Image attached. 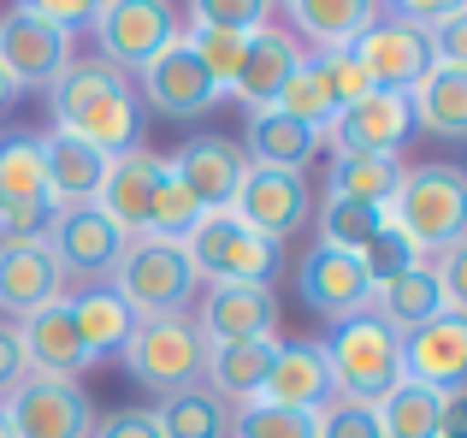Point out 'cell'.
<instances>
[{
	"instance_id": "cell-1",
	"label": "cell",
	"mask_w": 467,
	"mask_h": 438,
	"mask_svg": "<svg viewBox=\"0 0 467 438\" xmlns=\"http://www.w3.org/2000/svg\"><path fill=\"white\" fill-rule=\"evenodd\" d=\"M47 113H54V130H71L78 142L101 154H125L142 149V101H137V83L125 71L101 66V59H71L54 83H47Z\"/></svg>"
},
{
	"instance_id": "cell-24",
	"label": "cell",
	"mask_w": 467,
	"mask_h": 438,
	"mask_svg": "<svg viewBox=\"0 0 467 438\" xmlns=\"http://www.w3.org/2000/svg\"><path fill=\"white\" fill-rule=\"evenodd\" d=\"M36 149H42V172H47V196H54V208H89L113 154L89 149V142H78L71 130H54V125L36 130Z\"/></svg>"
},
{
	"instance_id": "cell-6",
	"label": "cell",
	"mask_w": 467,
	"mask_h": 438,
	"mask_svg": "<svg viewBox=\"0 0 467 438\" xmlns=\"http://www.w3.org/2000/svg\"><path fill=\"white\" fill-rule=\"evenodd\" d=\"M183 255H190V266H195L202 285H273L285 249H273V243L254 237L231 208H219V214H202L190 225Z\"/></svg>"
},
{
	"instance_id": "cell-4",
	"label": "cell",
	"mask_w": 467,
	"mask_h": 438,
	"mask_svg": "<svg viewBox=\"0 0 467 438\" xmlns=\"http://www.w3.org/2000/svg\"><path fill=\"white\" fill-rule=\"evenodd\" d=\"M113 297L125 302L137 320H171V314H190L202 297V278H195L183 243H160V237H130L119 273L107 278Z\"/></svg>"
},
{
	"instance_id": "cell-42",
	"label": "cell",
	"mask_w": 467,
	"mask_h": 438,
	"mask_svg": "<svg viewBox=\"0 0 467 438\" xmlns=\"http://www.w3.org/2000/svg\"><path fill=\"white\" fill-rule=\"evenodd\" d=\"M30 12L78 42V30H89V18H95V0H30Z\"/></svg>"
},
{
	"instance_id": "cell-38",
	"label": "cell",
	"mask_w": 467,
	"mask_h": 438,
	"mask_svg": "<svg viewBox=\"0 0 467 438\" xmlns=\"http://www.w3.org/2000/svg\"><path fill=\"white\" fill-rule=\"evenodd\" d=\"M231 438H314L308 409H273V403H243Z\"/></svg>"
},
{
	"instance_id": "cell-40",
	"label": "cell",
	"mask_w": 467,
	"mask_h": 438,
	"mask_svg": "<svg viewBox=\"0 0 467 438\" xmlns=\"http://www.w3.org/2000/svg\"><path fill=\"white\" fill-rule=\"evenodd\" d=\"M314 438H385V433H379L373 403H343V397H331L326 409H314Z\"/></svg>"
},
{
	"instance_id": "cell-10",
	"label": "cell",
	"mask_w": 467,
	"mask_h": 438,
	"mask_svg": "<svg viewBox=\"0 0 467 438\" xmlns=\"http://www.w3.org/2000/svg\"><path fill=\"white\" fill-rule=\"evenodd\" d=\"M231 214H237L254 237H266L273 249H285V243L314 219V184H308V172L249 166L243 184H237V196H231Z\"/></svg>"
},
{
	"instance_id": "cell-7",
	"label": "cell",
	"mask_w": 467,
	"mask_h": 438,
	"mask_svg": "<svg viewBox=\"0 0 467 438\" xmlns=\"http://www.w3.org/2000/svg\"><path fill=\"white\" fill-rule=\"evenodd\" d=\"M89 36L101 66L137 78L160 47L183 36V6H171V0H107V6H95Z\"/></svg>"
},
{
	"instance_id": "cell-34",
	"label": "cell",
	"mask_w": 467,
	"mask_h": 438,
	"mask_svg": "<svg viewBox=\"0 0 467 438\" xmlns=\"http://www.w3.org/2000/svg\"><path fill=\"white\" fill-rule=\"evenodd\" d=\"M397 178H402V161H373V154H331L326 196L361 202V208H385L390 190H397Z\"/></svg>"
},
{
	"instance_id": "cell-30",
	"label": "cell",
	"mask_w": 467,
	"mask_h": 438,
	"mask_svg": "<svg viewBox=\"0 0 467 438\" xmlns=\"http://www.w3.org/2000/svg\"><path fill=\"white\" fill-rule=\"evenodd\" d=\"M409 113H414V130H432V137H444V142H462L467 137V71L432 66L409 89Z\"/></svg>"
},
{
	"instance_id": "cell-18",
	"label": "cell",
	"mask_w": 467,
	"mask_h": 438,
	"mask_svg": "<svg viewBox=\"0 0 467 438\" xmlns=\"http://www.w3.org/2000/svg\"><path fill=\"white\" fill-rule=\"evenodd\" d=\"M296 290L302 302H308V314L319 320H355V314H367V302H373V290H367V273L355 255H337V249H314L296 261Z\"/></svg>"
},
{
	"instance_id": "cell-43",
	"label": "cell",
	"mask_w": 467,
	"mask_h": 438,
	"mask_svg": "<svg viewBox=\"0 0 467 438\" xmlns=\"http://www.w3.org/2000/svg\"><path fill=\"white\" fill-rule=\"evenodd\" d=\"M30 380V368H24V349H18V332H12V320H0V403H6L18 385Z\"/></svg>"
},
{
	"instance_id": "cell-19",
	"label": "cell",
	"mask_w": 467,
	"mask_h": 438,
	"mask_svg": "<svg viewBox=\"0 0 467 438\" xmlns=\"http://www.w3.org/2000/svg\"><path fill=\"white\" fill-rule=\"evenodd\" d=\"M160 178H166V161H160L154 149H125V154L107 161V178H101V190H95L89 208H101L125 237H142V231H149V208H154Z\"/></svg>"
},
{
	"instance_id": "cell-27",
	"label": "cell",
	"mask_w": 467,
	"mask_h": 438,
	"mask_svg": "<svg viewBox=\"0 0 467 438\" xmlns=\"http://www.w3.org/2000/svg\"><path fill=\"white\" fill-rule=\"evenodd\" d=\"M66 314H71V332H78L83 356L89 361H107L125 349V338L137 332V314L113 297V285H83V290H66Z\"/></svg>"
},
{
	"instance_id": "cell-35",
	"label": "cell",
	"mask_w": 467,
	"mask_h": 438,
	"mask_svg": "<svg viewBox=\"0 0 467 438\" xmlns=\"http://www.w3.org/2000/svg\"><path fill=\"white\" fill-rule=\"evenodd\" d=\"M314 243L319 249H337V255H361L367 243L385 231V208H361V202H337V196H326V202H314Z\"/></svg>"
},
{
	"instance_id": "cell-22",
	"label": "cell",
	"mask_w": 467,
	"mask_h": 438,
	"mask_svg": "<svg viewBox=\"0 0 467 438\" xmlns=\"http://www.w3.org/2000/svg\"><path fill=\"white\" fill-rule=\"evenodd\" d=\"M47 302H66V273L47 243H0V314L24 320Z\"/></svg>"
},
{
	"instance_id": "cell-26",
	"label": "cell",
	"mask_w": 467,
	"mask_h": 438,
	"mask_svg": "<svg viewBox=\"0 0 467 438\" xmlns=\"http://www.w3.org/2000/svg\"><path fill=\"white\" fill-rule=\"evenodd\" d=\"M261 403L308 409V415L331 403V368H326L319 338H308V344H278V361H273V373H266V385H261Z\"/></svg>"
},
{
	"instance_id": "cell-44",
	"label": "cell",
	"mask_w": 467,
	"mask_h": 438,
	"mask_svg": "<svg viewBox=\"0 0 467 438\" xmlns=\"http://www.w3.org/2000/svg\"><path fill=\"white\" fill-rule=\"evenodd\" d=\"M438 438H467V397H456V403H450L444 433H438Z\"/></svg>"
},
{
	"instance_id": "cell-17",
	"label": "cell",
	"mask_w": 467,
	"mask_h": 438,
	"mask_svg": "<svg viewBox=\"0 0 467 438\" xmlns=\"http://www.w3.org/2000/svg\"><path fill=\"white\" fill-rule=\"evenodd\" d=\"M166 172L178 178L183 190L195 196V208L202 214H219L231 208V196H237L243 172H249V161H243V149L231 137H213V130H202V137H190L178 154L166 161Z\"/></svg>"
},
{
	"instance_id": "cell-20",
	"label": "cell",
	"mask_w": 467,
	"mask_h": 438,
	"mask_svg": "<svg viewBox=\"0 0 467 438\" xmlns=\"http://www.w3.org/2000/svg\"><path fill=\"white\" fill-rule=\"evenodd\" d=\"M12 332H18V349H24V368H30V380H83V373L95 368V361L83 356L78 332H71L66 302H47V308L12 320Z\"/></svg>"
},
{
	"instance_id": "cell-23",
	"label": "cell",
	"mask_w": 467,
	"mask_h": 438,
	"mask_svg": "<svg viewBox=\"0 0 467 438\" xmlns=\"http://www.w3.org/2000/svg\"><path fill=\"white\" fill-rule=\"evenodd\" d=\"M243 161L249 166H273V172H308L319 161V149H326V130L302 125V119L278 113V107H266V113H249L243 119Z\"/></svg>"
},
{
	"instance_id": "cell-12",
	"label": "cell",
	"mask_w": 467,
	"mask_h": 438,
	"mask_svg": "<svg viewBox=\"0 0 467 438\" xmlns=\"http://www.w3.org/2000/svg\"><path fill=\"white\" fill-rule=\"evenodd\" d=\"M12 438H89L101 409L89 403L78 380H24L18 391L0 403Z\"/></svg>"
},
{
	"instance_id": "cell-37",
	"label": "cell",
	"mask_w": 467,
	"mask_h": 438,
	"mask_svg": "<svg viewBox=\"0 0 467 438\" xmlns=\"http://www.w3.org/2000/svg\"><path fill=\"white\" fill-rule=\"evenodd\" d=\"M202 219V208H195V196L178 184V178H160V190H154V208H149V231L142 237H160V243H183L190 237V225Z\"/></svg>"
},
{
	"instance_id": "cell-16",
	"label": "cell",
	"mask_w": 467,
	"mask_h": 438,
	"mask_svg": "<svg viewBox=\"0 0 467 438\" xmlns=\"http://www.w3.org/2000/svg\"><path fill=\"white\" fill-rule=\"evenodd\" d=\"M402 380L426 391L462 397L467 385V314H432L426 326L402 332Z\"/></svg>"
},
{
	"instance_id": "cell-46",
	"label": "cell",
	"mask_w": 467,
	"mask_h": 438,
	"mask_svg": "<svg viewBox=\"0 0 467 438\" xmlns=\"http://www.w3.org/2000/svg\"><path fill=\"white\" fill-rule=\"evenodd\" d=\"M0 438H12V427H6V415H0Z\"/></svg>"
},
{
	"instance_id": "cell-36",
	"label": "cell",
	"mask_w": 467,
	"mask_h": 438,
	"mask_svg": "<svg viewBox=\"0 0 467 438\" xmlns=\"http://www.w3.org/2000/svg\"><path fill=\"white\" fill-rule=\"evenodd\" d=\"M278 6L266 0H190L183 6V24H202V30H231V36H254Z\"/></svg>"
},
{
	"instance_id": "cell-15",
	"label": "cell",
	"mask_w": 467,
	"mask_h": 438,
	"mask_svg": "<svg viewBox=\"0 0 467 438\" xmlns=\"http://www.w3.org/2000/svg\"><path fill=\"white\" fill-rule=\"evenodd\" d=\"M71 59H78V42H71V36H59L54 24L36 18L30 0H24V6H12L6 18H0V71L18 83V95L24 89H47V83L71 66Z\"/></svg>"
},
{
	"instance_id": "cell-28",
	"label": "cell",
	"mask_w": 467,
	"mask_h": 438,
	"mask_svg": "<svg viewBox=\"0 0 467 438\" xmlns=\"http://www.w3.org/2000/svg\"><path fill=\"white\" fill-rule=\"evenodd\" d=\"M278 344H285V338H254V344H213V349H207L202 385H207L213 397H225L231 409L261 403V385H266V373H273V361H278Z\"/></svg>"
},
{
	"instance_id": "cell-21",
	"label": "cell",
	"mask_w": 467,
	"mask_h": 438,
	"mask_svg": "<svg viewBox=\"0 0 467 438\" xmlns=\"http://www.w3.org/2000/svg\"><path fill=\"white\" fill-rule=\"evenodd\" d=\"M296 66H302V42L285 30V18L273 12V18L249 36V54H243V71H237V89H231V95H237L249 113H266Z\"/></svg>"
},
{
	"instance_id": "cell-45",
	"label": "cell",
	"mask_w": 467,
	"mask_h": 438,
	"mask_svg": "<svg viewBox=\"0 0 467 438\" xmlns=\"http://www.w3.org/2000/svg\"><path fill=\"white\" fill-rule=\"evenodd\" d=\"M12 101H18V83H12V78H6V71H0V113H6V107H12Z\"/></svg>"
},
{
	"instance_id": "cell-2",
	"label": "cell",
	"mask_w": 467,
	"mask_h": 438,
	"mask_svg": "<svg viewBox=\"0 0 467 438\" xmlns=\"http://www.w3.org/2000/svg\"><path fill=\"white\" fill-rule=\"evenodd\" d=\"M385 225L397 237L414 243L420 261L456 249L467 231V172L450 161H426V166H402L397 190L385 202Z\"/></svg>"
},
{
	"instance_id": "cell-41",
	"label": "cell",
	"mask_w": 467,
	"mask_h": 438,
	"mask_svg": "<svg viewBox=\"0 0 467 438\" xmlns=\"http://www.w3.org/2000/svg\"><path fill=\"white\" fill-rule=\"evenodd\" d=\"M89 438H160V421H154V409H137V403L130 409H107Z\"/></svg>"
},
{
	"instance_id": "cell-3",
	"label": "cell",
	"mask_w": 467,
	"mask_h": 438,
	"mask_svg": "<svg viewBox=\"0 0 467 438\" xmlns=\"http://www.w3.org/2000/svg\"><path fill=\"white\" fill-rule=\"evenodd\" d=\"M319 349L331 368V397H343V403H379L402 380V338L379 314L337 320L319 338Z\"/></svg>"
},
{
	"instance_id": "cell-11",
	"label": "cell",
	"mask_w": 467,
	"mask_h": 438,
	"mask_svg": "<svg viewBox=\"0 0 467 438\" xmlns=\"http://www.w3.org/2000/svg\"><path fill=\"white\" fill-rule=\"evenodd\" d=\"M414 137V113L409 95L390 89H367L349 107H337V119L326 125V149L331 154H373V161H402Z\"/></svg>"
},
{
	"instance_id": "cell-25",
	"label": "cell",
	"mask_w": 467,
	"mask_h": 438,
	"mask_svg": "<svg viewBox=\"0 0 467 438\" xmlns=\"http://www.w3.org/2000/svg\"><path fill=\"white\" fill-rule=\"evenodd\" d=\"M278 18H285V30L296 36V42H308L302 54H343V47H355V36L379 18V6H367V0H296V6H285Z\"/></svg>"
},
{
	"instance_id": "cell-33",
	"label": "cell",
	"mask_w": 467,
	"mask_h": 438,
	"mask_svg": "<svg viewBox=\"0 0 467 438\" xmlns=\"http://www.w3.org/2000/svg\"><path fill=\"white\" fill-rule=\"evenodd\" d=\"M273 107H278V113H290V119H302V125H314V130H326L331 119H337L343 95H337V83H331L326 59H319V54H302V66L290 71V83L278 89Z\"/></svg>"
},
{
	"instance_id": "cell-13",
	"label": "cell",
	"mask_w": 467,
	"mask_h": 438,
	"mask_svg": "<svg viewBox=\"0 0 467 438\" xmlns=\"http://www.w3.org/2000/svg\"><path fill=\"white\" fill-rule=\"evenodd\" d=\"M130 83H137L142 113H160V119H171V125L207 119V113L219 107V89L207 83V71L195 66V54H190V42H183V36H178L171 47H160V54H154Z\"/></svg>"
},
{
	"instance_id": "cell-32",
	"label": "cell",
	"mask_w": 467,
	"mask_h": 438,
	"mask_svg": "<svg viewBox=\"0 0 467 438\" xmlns=\"http://www.w3.org/2000/svg\"><path fill=\"white\" fill-rule=\"evenodd\" d=\"M154 421H160V438H231L237 409H231L225 397H213L207 385H190V391L166 397V403L154 409Z\"/></svg>"
},
{
	"instance_id": "cell-39",
	"label": "cell",
	"mask_w": 467,
	"mask_h": 438,
	"mask_svg": "<svg viewBox=\"0 0 467 438\" xmlns=\"http://www.w3.org/2000/svg\"><path fill=\"white\" fill-rule=\"evenodd\" d=\"M355 261H361V273H367V290H379V285H390L397 273L420 266V255H414V243H409V237H397V231L385 225L361 255H355Z\"/></svg>"
},
{
	"instance_id": "cell-8",
	"label": "cell",
	"mask_w": 467,
	"mask_h": 438,
	"mask_svg": "<svg viewBox=\"0 0 467 438\" xmlns=\"http://www.w3.org/2000/svg\"><path fill=\"white\" fill-rule=\"evenodd\" d=\"M349 54H355V66H361L367 89L409 95L414 83L432 71V36H426L414 18H402L397 6H379V18L355 36Z\"/></svg>"
},
{
	"instance_id": "cell-14",
	"label": "cell",
	"mask_w": 467,
	"mask_h": 438,
	"mask_svg": "<svg viewBox=\"0 0 467 438\" xmlns=\"http://www.w3.org/2000/svg\"><path fill=\"white\" fill-rule=\"evenodd\" d=\"M190 320H195V332L207 338V349L278 338V290L273 285H202Z\"/></svg>"
},
{
	"instance_id": "cell-31",
	"label": "cell",
	"mask_w": 467,
	"mask_h": 438,
	"mask_svg": "<svg viewBox=\"0 0 467 438\" xmlns=\"http://www.w3.org/2000/svg\"><path fill=\"white\" fill-rule=\"evenodd\" d=\"M450 403H456V397L426 391V385H414V380H397L373 403V415H379V433H385V438H438V433H444Z\"/></svg>"
},
{
	"instance_id": "cell-5",
	"label": "cell",
	"mask_w": 467,
	"mask_h": 438,
	"mask_svg": "<svg viewBox=\"0 0 467 438\" xmlns=\"http://www.w3.org/2000/svg\"><path fill=\"white\" fill-rule=\"evenodd\" d=\"M119 361H125V373L142 385V391H154L160 403H166V397L202 385V373H207V338L195 332L190 314H171V320H137V332L125 338Z\"/></svg>"
},
{
	"instance_id": "cell-9",
	"label": "cell",
	"mask_w": 467,
	"mask_h": 438,
	"mask_svg": "<svg viewBox=\"0 0 467 438\" xmlns=\"http://www.w3.org/2000/svg\"><path fill=\"white\" fill-rule=\"evenodd\" d=\"M42 243L59 261L66 285L71 278H78V285H107V278L119 273V261H125V249H130V237L101 208H54Z\"/></svg>"
},
{
	"instance_id": "cell-29",
	"label": "cell",
	"mask_w": 467,
	"mask_h": 438,
	"mask_svg": "<svg viewBox=\"0 0 467 438\" xmlns=\"http://www.w3.org/2000/svg\"><path fill=\"white\" fill-rule=\"evenodd\" d=\"M367 314H379L397 338L414 332V326H426L432 314H450L444 290H438V278H432V261H420V266H409V273H397L390 285H379L373 302H367Z\"/></svg>"
}]
</instances>
